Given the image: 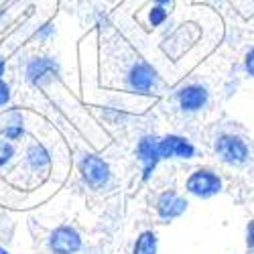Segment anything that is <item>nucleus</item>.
I'll list each match as a JSON object with an SVG mask.
<instances>
[{
  "label": "nucleus",
  "mask_w": 254,
  "mask_h": 254,
  "mask_svg": "<svg viewBox=\"0 0 254 254\" xmlns=\"http://www.w3.org/2000/svg\"><path fill=\"white\" fill-rule=\"evenodd\" d=\"M79 171H81V177L90 187L98 189V187H104L110 179V169L106 165L100 157H94V155H88L79 163Z\"/></svg>",
  "instance_id": "nucleus-1"
},
{
  "label": "nucleus",
  "mask_w": 254,
  "mask_h": 254,
  "mask_svg": "<svg viewBox=\"0 0 254 254\" xmlns=\"http://www.w3.org/2000/svg\"><path fill=\"white\" fill-rule=\"evenodd\" d=\"M216 151L222 157V161L232 163V165H242L248 159V146L242 138L232 136V134H224L218 138L216 142Z\"/></svg>",
  "instance_id": "nucleus-2"
},
{
  "label": "nucleus",
  "mask_w": 254,
  "mask_h": 254,
  "mask_svg": "<svg viewBox=\"0 0 254 254\" xmlns=\"http://www.w3.org/2000/svg\"><path fill=\"white\" fill-rule=\"evenodd\" d=\"M187 189L193 195L209 197V195H216L222 189V181L216 173L207 171V169H199V171H195L191 177L187 179Z\"/></svg>",
  "instance_id": "nucleus-3"
},
{
  "label": "nucleus",
  "mask_w": 254,
  "mask_h": 254,
  "mask_svg": "<svg viewBox=\"0 0 254 254\" xmlns=\"http://www.w3.org/2000/svg\"><path fill=\"white\" fill-rule=\"evenodd\" d=\"M157 83V71L153 69V65L144 61H138L130 67L128 71V88L132 92L138 94H149Z\"/></svg>",
  "instance_id": "nucleus-4"
},
{
  "label": "nucleus",
  "mask_w": 254,
  "mask_h": 254,
  "mask_svg": "<svg viewBox=\"0 0 254 254\" xmlns=\"http://www.w3.org/2000/svg\"><path fill=\"white\" fill-rule=\"evenodd\" d=\"M49 246L55 254H73L79 250L81 246V238L79 234L69 228V226H61L57 228L53 234H51V240H49Z\"/></svg>",
  "instance_id": "nucleus-5"
},
{
  "label": "nucleus",
  "mask_w": 254,
  "mask_h": 254,
  "mask_svg": "<svg viewBox=\"0 0 254 254\" xmlns=\"http://www.w3.org/2000/svg\"><path fill=\"white\" fill-rule=\"evenodd\" d=\"M195 153L193 144L181 138V136H165L163 140H159V155L161 159H171V157H177V159H191Z\"/></svg>",
  "instance_id": "nucleus-6"
},
{
  "label": "nucleus",
  "mask_w": 254,
  "mask_h": 254,
  "mask_svg": "<svg viewBox=\"0 0 254 254\" xmlns=\"http://www.w3.org/2000/svg\"><path fill=\"white\" fill-rule=\"evenodd\" d=\"M59 73V63L53 57H35L27 65V79L31 83H43Z\"/></svg>",
  "instance_id": "nucleus-7"
},
{
  "label": "nucleus",
  "mask_w": 254,
  "mask_h": 254,
  "mask_svg": "<svg viewBox=\"0 0 254 254\" xmlns=\"http://www.w3.org/2000/svg\"><path fill=\"white\" fill-rule=\"evenodd\" d=\"M136 157L144 163V173H142V179L146 181L151 177L153 173V169L157 167L161 155H159V138L155 136H144L140 138L138 146H136Z\"/></svg>",
  "instance_id": "nucleus-8"
},
{
  "label": "nucleus",
  "mask_w": 254,
  "mask_h": 254,
  "mask_svg": "<svg viewBox=\"0 0 254 254\" xmlns=\"http://www.w3.org/2000/svg\"><path fill=\"white\" fill-rule=\"evenodd\" d=\"M179 104H181V108L187 110V112L201 110L207 104V90L203 86H197V83H193V86H185L179 92Z\"/></svg>",
  "instance_id": "nucleus-9"
},
{
  "label": "nucleus",
  "mask_w": 254,
  "mask_h": 254,
  "mask_svg": "<svg viewBox=\"0 0 254 254\" xmlns=\"http://www.w3.org/2000/svg\"><path fill=\"white\" fill-rule=\"evenodd\" d=\"M187 207V201L183 197H179L175 191H167L159 197V203H157V209H159V216L163 220H173L177 216H181Z\"/></svg>",
  "instance_id": "nucleus-10"
},
{
  "label": "nucleus",
  "mask_w": 254,
  "mask_h": 254,
  "mask_svg": "<svg viewBox=\"0 0 254 254\" xmlns=\"http://www.w3.org/2000/svg\"><path fill=\"white\" fill-rule=\"evenodd\" d=\"M27 159H29V165L35 169V171H41V169H47L49 163H51V157L49 153L43 149L41 144H33L29 153H27Z\"/></svg>",
  "instance_id": "nucleus-11"
},
{
  "label": "nucleus",
  "mask_w": 254,
  "mask_h": 254,
  "mask_svg": "<svg viewBox=\"0 0 254 254\" xmlns=\"http://www.w3.org/2000/svg\"><path fill=\"white\" fill-rule=\"evenodd\" d=\"M134 254H157V236L153 232H142L134 244Z\"/></svg>",
  "instance_id": "nucleus-12"
},
{
  "label": "nucleus",
  "mask_w": 254,
  "mask_h": 254,
  "mask_svg": "<svg viewBox=\"0 0 254 254\" xmlns=\"http://www.w3.org/2000/svg\"><path fill=\"white\" fill-rule=\"evenodd\" d=\"M167 18H169V10L163 8V6H157V4H155V6L149 10V23H151L153 27H161Z\"/></svg>",
  "instance_id": "nucleus-13"
},
{
  "label": "nucleus",
  "mask_w": 254,
  "mask_h": 254,
  "mask_svg": "<svg viewBox=\"0 0 254 254\" xmlns=\"http://www.w3.org/2000/svg\"><path fill=\"white\" fill-rule=\"evenodd\" d=\"M4 134H6V138L8 140H16V138H20L25 134V128H23V122L20 120H16V122H12V124H8L6 128H4Z\"/></svg>",
  "instance_id": "nucleus-14"
},
{
  "label": "nucleus",
  "mask_w": 254,
  "mask_h": 254,
  "mask_svg": "<svg viewBox=\"0 0 254 254\" xmlns=\"http://www.w3.org/2000/svg\"><path fill=\"white\" fill-rule=\"evenodd\" d=\"M14 155V149H12V144L4 142V140H0V167H4Z\"/></svg>",
  "instance_id": "nucleus-15"
},
{
  "label": "nucleus",
  "mask_w": 254,
  "mask_h": 254,
  "mask_svg": "<svg viewBox=\"0 0 254 254\" xmlns=\"http://www.w3.org/2000/svg\"><path fill=\"white\" fill-rule=\"evenodd\" d=\"M8 100H10V88L6 86V81L0 79V106L8 104Z\"/></svg>",
  "instance_id": "nucleus-16"
},
{
  "label": "nucleus",
  "mask_w": 254,
  "mask_h": 254,
  "mask_svg": "<svg viewBox=\"0 0 254 254\" xmlns=\"http://www.w3.org/2000/svg\"><path fill=\"white\" fill-rule=\"evenodd\" d=\"M244 67H246V71L254 77V49H250L248 53H246V59H244Z\"/></svg>",
  "instance_id": "nucleus-17"
},
{
  "label": "nucleus",
  "mask_w": 254,
  "mask_h": 254,
  "mask_svg": "<svg viewBox=\"0 0 254 254\" xmlns=\"http://www.w3.org/2000/svg\"><path fill=\"white\" fill-rule=\"evenodd\" d=\"M51 35H53V25H49V23H47V25H43V27H41V29L37 31V37H39L41 41H45V39H49Z\"/></svg>",
  "instance_id": "nucleus-18"
},
{
  "label": "nucleus",
  "mask_w": 254,
  "mask_h": 254,
  "mask_svg": "<svg viewBox=\"0 0 254 254\" xmlns=\"http://www.w3.org/2000/svg\"><path fill=\"white\" fill-rule=\"evenodd\" d=\"M248 248H250V252H254V222H250L248 224Z\"/></svg>",
  "instance_id": "nucleus-19"
},
{
  "label": "nucleus",
  "mask_w": 254,
  "mask_h": 254,
  "mask_svg": "<svg viewBox=\"0 0 254 254\" xmlns=\"http://www.w3.org/2000/svg\"><path fill=\"white\" fill-rule=\"evenodd\" d=\"M157 6H163V8H171L173 6V0H155Z\"/></svg>",
  "instance_id": "nucleus-20"
},
{
  "label": "nucleus",
  "mask_w": 254,
  "mask_h": 254,
  "mask_svg": "<svg viewBox=\"0 0 254 254\" xmlns=\"http://www.w3.org/2000/svg\"><path fill=\"white\" fill-rule=\"evenodd\" d=\"M2 75H4V59L0 57V79H2Z\"/></svg>",
  "instance_id": "nucleus-21"
},
{
  "label": "nucleus",
  "mask_w": 254,
  "mask_h": 254,
  "mask_svg": "<svg viewBox=\"0 0 254 254\" xmlns=\"http://www.w3.org/2000/svg\"><path fill=\"white\" fill-rule=\"evenodd\" d=\"M0 254H8V252H6L4 248H0Z\"/></svg>",
  "instance_id": "nucleus-22"
}]
</instances>
